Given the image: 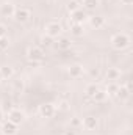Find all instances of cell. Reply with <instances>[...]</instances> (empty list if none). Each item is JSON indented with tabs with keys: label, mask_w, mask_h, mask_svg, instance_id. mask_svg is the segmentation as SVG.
Masks as SVG:
<instances>
[{
	"label": "cell",
	"mask_w": 133,
	"mask_h": 135,
	"mask_svg": "<svg viewBox=\"0 0 133 135\" xmlns=\"http://www.w3.org/2000/svg\"><path fill=\"white\" fill-rule=\"evenodd\" d=\"M111 47L116 50H124L130 46V36L125 33H116L111 36Z\"/></svg>",
	"instance_id": "cell-1"
},
{
	"label": "cell",
	"mask_w": 133,
	"mask_h": 135,
	"mask_svg": "<svg viewBox=\"0 0 133 135\" xmlns=\"http://www.w3.org/2000/svg\"><path fill=\"white\" fill-rule=\"evenodd\" d=\"M27 58L32 63H41L44 60V50L38 46H30L27 49Z\"/></svg>",
	"instance_id": "cell-2"
},
{
	"label": "cell",
	"mask_w": 133,
	"mask_h": 135,
	"mask_svg": "<svg viewBox=\"0 0 133 135\" xmlns=\"http://www.w3.org/2000/svg\"><path fill=\"white\" fill-rule=\"evenodd\" d=\"M8 121H11L16 126H21L25 121V113L22 110H19V108H11L8 112Z\"/></svg>",
	"instance_id": "cell-3"
},
{
	"label": "cell",
	"mask_w": 133,
	"mask_h": 135,
	"mask_svg": "<svg viewBox=\"0 0 133 135\" xmlns=\"http://www.w3.org/2000/svg\"><path fill=\"white\" fill-rule=\"evenodd\" d=\"M63 32V27H61V24H58V22H55V21H52V22H49L47 25H45V35L49 36V38H58L60 35Z\"/></svg>",
	"instance_id": "cell-4"
},
{
	"label": "cell",
	"mask_w": 133,
	"mask_h": 135,
	"mask_svg": "<svg viewBox=\"0 0 133 135\" xmlns=\"http://www.w3.org/2000/svg\"><path fill=\"white\" fill-rule=\"evenodd\" d=\"M13 17H14L17 22L24 24V22H28V21H30V17H32V11H30L28 8H16Z\"/></svg>",
	"instance_id": "cell-5"
},
{
	"label": "cell",
	"mask_w": 133,
	"mask_h": 135,
	"mask_svg": "<svg viewBox=\"0 0 133 135\" xmlns=\"http://www.w3.org/2000/svg\"><path fill=\"white\" fill-rule=\"evenodd\" d=\"M55 112H57L55 110V105L50 104V102H44V104L39 105V115L42 118H52L55 115Z\"/></svg>",
	"instance_id": "cell-6"
},
{
	"label": "cell",
	"mask_w": 133,
	"mask_h": 135,
	"mask_svg": "<svg viewBox=\"0 0 133 135\" xmlns=\"http://www.w3.org/2000/svg\"><path fill=\"white\" fill-rule=\"evenodd\" d=\"M14 11H16V6L11 2H5L3 5H0V14L3 17H13Z\"/></svg>",
	"instance_id": "cell-7"
},
{
	"label": "cell",
	"mask_w": 133,
	"mask_h": 135,
	"mask_svg": "<svg viewBox=\"0 0 133 135\" xmlns=\"http://www.w3.org/2000/svg\"><path fill=\"white\" fill-rule=\"evenodd\" d=\"M86 19H88V16H86V13H85L81 8H78V9H75L74 13H70V21H72L74 24H83Z\"/></svg>",
	"instance_id": "cell-8"
},
{
	"label": "cell",
	"mask_w": 133,
	"mask_h": 135,
	"mask_svg": "<svg viewBox=\"0 0 133 135\" xmlns=\"http://www.w3.org/2000/svg\"><path fill=\"white\" fill-rule=\"evenodd\" d=\"M81 126L86 129V131H96L97 126H99V119L96 116H86L83 121H81Z\"/></svg>",
	"instance_id": "cell-9"
},
{
	"label": "cell",
	"mask_w": 133,
	"mask_h": 135,
	"mask_svg": "<svg viewBox=\"0 0 133 135\" xmlns=\"http://www.w3.org/2000/svg\"><path fill=\"white\" fill-rule=\"evenodd\" d=\"M114 96H116L119 101H127V99L130 98V85H122V86H119Z\"/></svg>",
	"instance_id": "cell-10"
},
{
	"label": "cell",
	"mask_w": 133,
	"mask_h": 135,
	"mask_svg": "<svg viewBox=\"0 0 133 135\" xmlns=\"http://www.w3.org/2000/svg\"><path fill=\"white\" fill-rule=\"evenodd\" d=\"M83 65H80V63H75V65H70V68L67 69V72H69V75L72 77V79H78V77H81L83 75Z\"/></svg>",
	"instance_id": "cell-11"
},
{
	"label": "cell",
	"mask_w": 133,
	"mask_h": 135,
	"mask_svg": "<svg viewBox=\"0 0 133 135\" xmlns=\"http://www.w3.org/2000/svg\"><path fill=\"white\" fill-rule=\"evenodd\" d=\"M16 132H17V126L13 124L11 121H6L2 124V134L3 135H16Z\"/></svg>",
	"instance_id": "cell-12"
},
{
	"label": "cell",
	"mask_w": 133,
	"mask_h": 135,
	"mask_svg": "<svg viewBox=\"0 0 133 135\" xmlns=\"http://www.w3.org/2000/svg\"><path fill=\"white\" fill-rule=\"evenodd\" d=\"M119 77H121V71L116 69V68H108L106 72H105V79L108 82H116Z\"/></svg>",
	"instance_id": "cell-13"
},
{
	"label": "cell",
	"mask_w": 133,
	"mask_h": 135,
	"mask_svg": "<svg viewBox=\"0 0 133 135\" xmlns=\"http://www.w3.org/2000/svg\"><path fill=\"white\" fill-rule=\"evenodd\" d=\"M89 24L93 28H100V27H103L105 19L102 16H93V17H89Z\"/></svg>",
	"instance_id": "cell-14"
},
{
	"label": "cell",
	"mask_w": 133,
	"mask_h": 135,
	"mask_svg": "<svg viewBox=\"0 0 133 135\" xmlns=\"http://www.w3.org/2000/svg\"><path fill=\"white\" fill-rule=\"evenodd\" d=\"M117 88H119V85H117L116 82H108V85H106V88H105L106 96H114L116 91H117Z\"/></svg>",
	"instance_id": "cell-15"
},
{
	"label": "cell",
	"mask_w": 133,
	"mask_h": 135,
	"mask_svg": "<svg viewBox=\"0 0 133 135\" xmlns=\"http://www.w3.org/2000/svg\"><path fill=\"white\" fill-rule=\"evenodd\" d=\"M99 90L100 88L96 85V83H89V85H86V88H85V94H86L88 98H93Z\"/></svg>",
	"instance_id": "cell-16"
},
{
	"label": "cell",
	"mask_w": 133,
	"mask_h": 135,
	"mask_svg": "<svg viewBox=\"0 0 133 135\" xmlns=\"http://www.w3.org/2000/svg\"><path fill=\"white\" fill-rule=\"evenodd\" d=\"M83 32H85L83 24H74V22H72V25H70V33L74 35V36H81Z\"/></svg>",
	"instance_id": "cell-17"
},
{
	"label": "cell",
	"mask_w": 133,
	"mask_h": 135,
	"mask_svg": "<svg viewBox=\"0 0 133 135\" xmlns=\"http://www.w3.org/2000/svg\"><path fill=\"white\" fill-rule=\"evenodd\" d=\"M57 47H58L60 50H67V49H70V41H69L67 38H60V39L57 41Z\"/></svg>",
	"instance_id": "cell-18"
},
{
	"label": "cell",
	"mask_w": 133,
	"mask_h": 135,
	"mask_svg": "<svg viewBox=\"0 0 133 135\" xmlns=\"http://www.w3.org/2000/svg\"><path fill=\"white\" fill-rule=\"evenodd\" d=\"M0 72H2V77L3 79H11L13 74H14V69L11 66H3V68H0Z\"/></svg>",
	"instance_id": "cell-19"
},
{
	"label": "cell",
	"mask_w": 133,
	"mask_h": 135,
	"mask_svg": "<svg viewBox=\"0 0 133 135\" xmlns=\"http://www.w3.org/2000/svg\"><path fill=\"white\" fill-rule=\"evenodd\" d=\"M99 5V0H83V6L85 9H96V6Z\"/></svg>",
	"instance_id": "cell-20"
},
{
	"label": "cell",
	"mask_w": 133,
	"mask_h": 135,
	"mask_svg": "<svg viewBox=\"0 0 133 135\" xmlns=\"http://www.w3.org/2000/svg\"><path fill=\"white\" fill-rule=\"evenodd\" d=\"M91 99H93L94 102H103L105 99H106V93H105V91H102V90H99V91L91 98Z\"/></svg>",
	"instance_id": "cell-21"
},
{
	"label": "cell",
	"mask_w": 133,
	"mask_h": 135,
	"mask_svg": "<svg viewBox=\"0 0 133 135\" xmlns=\"http://www.w3.org/2000/svg\"><path fill=\"white\" fill-rule=\"evenodd\" d=\"M8 46H9V39H8V36H2V38H0V52L6 50Z\"/></svg>",
	"instance_id": "cell-22"
},
{
	"label": "cell",
	"mask_w": 133,
	"mask_h": 135,
	"mask_svg": "<svg viewBox=\"0 0 133 135\" xmlns=\"http://www.w3.org/2000/svg\"><path fill=\"white\" fill-rule=\"evenodd\" d=\"M70 126L75 129V127H81V119L78 118V116H74L72 119H70Z\"/></svg>",
	"instance_id": "cell-23"
},
{
	"label": "cell",
	"mask_w": 133,
	"mask_h": 135,
	"mask_svg": "<svg viewBox=\"0 0 133 135\" xmlns=\"http://www.w3.org/2000/svg\"><path fill=\"white\" fill-rule=\"evenodd\" d=\"M78 8H80V6H78L75 2H70V3L67 5V11H69V13H74V11H75V9H78Z\"/></svg>",
	"instance_id": "cell-24"
},
{
	"label": "cell",
	"mask_w": 133,
	"mask_h": 135,
	"mask_svg": "<svg viewBox=\"0 0 133 135\" xmlns=\"http://www.w3.org/2000/svg\"><path fill=\"white\" fill-rule=\"evenodd\" d=\"M89 74H91V77H93V79H97V77L100 75V71L96 68V69H91V71H89Z\"/></svg>",
	"instance_id": "cell-25"
},
{
	"label": "cell",
	"mask_w": 133,
	"mask_h": 135,
	"mask_svg": "<svg viewBox=\"0 0 133 135\" xmlns=\"http://www.w3.org/2000/svg\"><path fill=\"white\" fill-rule=\"evenodd\" d=\"M50 44H52V38L44 36V38H42V46H45V47H47V46H50Z\"/></svg>",
	"instance_id": "cell-26"
},
{
	"label": "cell",
	"mask_w": 133,
	"mask_h": 135,
	"mask_svg": "<svg viewBox=\"0 0 133 135\" xmlns=\"http://www.w3.org/2000/svg\"><path fill=\"white\" fill-rule=\"evenodd\" d=\"M2 36H6V27L3 24H0V38Z\"/></svg>",
	"instance_id": "cell-27"
},
{
	"label": "cell",
	"mask_w": 133,
	"mask_h": 135,
	"mask_svg": "<svg viewBox=\"0 0 133 135\" xmlns=\"http://www.w3.org/2000/svg\"><path fill=\"white\" fill-rule=\"evenodd\" d=\"M60 108H61V110H66V108H67V102L66 101L61 102V104H60Z\"/></svg>",
	"instance_id": "cell-28"
},
{
	"label": "cell",
	"mask_w": 133,
	"mask_h": 135,
	"mask_svg": "<svg viewBox=\"0 0 133 135\" xmlns=\"http://www.w3.org/2000/svg\"><path fill=\"white\" fill-rule=\"evenodd\" d=\"M121 3H122V5H132L133 0H121Z\"/></svg>",
	"instance_id": "cell-29"
},
{
	"label": "cell",
	"mask_w": 133,
	"mask_h": 135,
	"mask_svg": "<svg viewBox=\"0 0 133 135\" xmlns=\"http://www.w3.org/2000/svg\"><path fill=\"white\" fill-rule=\"evenodd\" d=\"M63 135H77V134H75V131H66Z\"/></svg>",
	"instance_id": "cell-30"
},
{
	"label": "cell",
	"mask_w": 133,
	"mask_h": 135,
	"mask_svg": "<svg viewBox=\"0 0 133 135\" xmlns=\"http://www.w3.org/2000/svg\"><path fill=\"white\" fill-rule=\"evenodd\" d=\"M2 121H3V110L0 108V123H2Z\"/></svg>",
	"instance_id": "cell-31"
},
{
	"label": "cell",
	"mask_w": 133,
	"mask_h": 135,
	"mask_svg": "<svg viewBox=\"0 0 133 135\" xmlns=\"http://www.w3.org/2000/svg\"><path fill=\"white\" fill-rule=\"evenodd\" d=\"M0 80H3V77H2V72H0Z\"/></svg>",
	"instance_id": "cell-32"
},
{
	"label": "cell",
	"mask_w": 133,
	"mask_h": 135,
	"mask_svg": "<svg viewBox=\"0 0 133 135\" xmlns=\"http://www.w3.org/2000/svg\"><path fill=\"white\" fill-rule=\"evenodd\" d=\"M81 2H83V0H81Z\"/></svg>",
	"instance_id": "cell-33"
}]
</instances>
